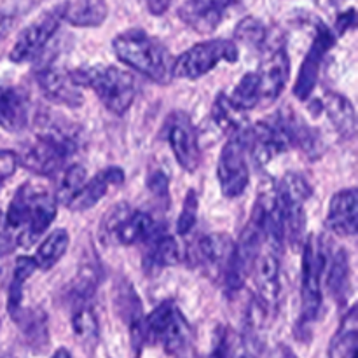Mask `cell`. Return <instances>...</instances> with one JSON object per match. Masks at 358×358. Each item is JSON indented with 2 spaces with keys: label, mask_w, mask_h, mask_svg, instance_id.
<instances>
[{
  "label": "cell",
  "mask_w": 358,
  "mask_h": 358,
  "mask_svg": "<svg viewBox=\"0 0 358 358\" xmlns=\"http://www.w3.org/2000/svg\"><path fill=\"white\" fill-rule=\"evenodd\" d=\"M115 56L124 65L143 73L157 84H168L173 79V58L170 51L143 30H128L119 34L112 42Z\"/></svg>",
  "instance_id": "1"
},
{
  "label": "cell",
  "mask_w": 358,
  "mask_h": 358,
  "mask_svg": "<svg viewBox=\"0 0 358 358\" xmlns=\"http://www.w3.org/2000/svg\"><path fill=\"white\" fill-rule=\"evenodd\" d=\"M70 76L79 87L93 90L101 103L115 115L126 114L135 101V77L114 65L83 66L70 72Z\"/></svg>",
  "instance_id": "2"
},
{
  "label": "cell",
  "mask_w": 358,
  "mask_h": 358,
  "mask_svg": "<svg viewBox=\"0 0 358 358\" xmlns=\"http://www.w3.org/2000/svg\"><path fill=\"white\" fill-rule=\"evenodd\" d=\"M145 345H159L173 358H187L192 331L184 313L171 301H164L145 318Z\"/></svg>",
  "instance_id": "3"
},
{
  "label": "cell",
  "mask_w": 358,
  "mask_h": 358,
  "mask_svg": "<svg viewBox=\"0 0 358 358\" xmlns=\"http://www.w3.org/2000/svg\"><path fill=\"white\" fill-rule=\"evenodd\" d=\"M301 318L299 338L303 339L311 324L318 318L322 308V278L327 268V252L320 238L310 236L304 241L301 264Z\"/></svg>",
  "instance_id": "4"
},
{
  "label": "cell",
  "mask_w": 358,
  "mask_h": 358,
  "mask_svg": "<svg viewBox=\"0 0 358 358\" xmlns=\"http://www.w3.org/2000/svg\"><path fill=\"white\" fill-rule=\"evenodd\" d=\"M275 191L280 217H282L283 236L292 245L303 243L304 229H306L304 205L313 194L310 182L303 175L290 171V173L283 175Z\"/></svg>",
  "instance_id": "5"
},
{
  "label": "cell",
  "mask_w": 358,
  "mask_h": 358,
  "mask_svg": "<svg viewBox=\"0 0 358 358\" xmlns=\"http://www.w3.org/2000/svg\"><path fill=\"white\" fill-rule=\"evenodd\" d=\"M240 58V49L236 42L227 38L199 42L177 59H173V77L178 79H199L212 72L219 63H236Z\"/></svg>",
  "instance_id": "6"
},
{
  "label": "cell",
  "mask_w": 358,
  "mask_h": 358,
  "mask_svg": "<svg viewBox=\"0 0 358 358\" xmlns=\"http://www.w3.org/2000/svg\"><path fill=\"white\" fill-rule=\"evenodd\" d=\"M283 245L262 238V247L252 268L255 282V299L268 308L273 315L276 313L280 299V268H282Z\"/></svg>",
  "instance_id": "7"
},
{
  "label": "cell",
  "mask_w": 358,
  "mask_h": 358,
  "mask_svg": "<svg viewBox=\"0 0 358 358\" xmlns=\"http://www.w3.org/2000/svg\"><path fill=\"white\" fill-rule=\"evenodd\" d=\"M247 140L245 136H229L222 147L219 163H217V178H219L222 194L227 198H238L247 189L250 173L247 164Z\"/></svg>",
  "instance_id": "8"
},
{
  "label": "cell",
  "mask_w": 358,
  "mask_h": 358,
  "mask_svg": "<svg viewBox=\"0 0 358 358\" xmlns=\"http://www.w3.org/2000/svg\"><path fill=\"white\" fill-rule=\"evenodd\" d=\"M62 6L48 10L41 17L28 24L14 42L13 49L9 52V59L13 63H27L37 58L45 45L49 44L55 34L58 31L62 23Z\"/></svg>",
  "instance_id": "9"
},
{
  "label": "cell",
  "mask_w": 358,
  "mask_h": 358,
  "mask_svg": "<svg viewBox=\"0 0 358 358\" xmlns=\"http://www.w3.org/2000/svg\"><path fill=\"white\" fill-rule=\"evenodd\" d=\"M166 140L175 159L189 173H194L201 161L198 133L185 112H173L166 121Z\"/></svg>",
  "instance_id": "10"
},
{
  "label": "cell",
  "mask_w": 358,
  "mask_h": 358,
  "mask_svg": "<svg viewBox=\"0 0 358 358\" xmlns=\"http://www.w3.org/2000/svg\"><path fill=\"white\" fill-rule=\"evenodd\" d=\"M336 42V35L329 27L324 23H318L317 35L313 38L310 51H308L306 58H304L303 65H301L299 76H297L296 86H294V94L299 100H308L313 93L315 86H317L318 73H320V66L324 63L325 55L332 49Z\"/></svg>",
  "instance_id": "11"
},
{
  "label": "cell",
  "mask_w": 358,
  "mask_h": 358,
  "mask_svg": "<svg viewBox=\"0 0 358 358\" xmlns=\"http://www.w3.org/2000/svg\"><path fill=\"white\" fill-rule=\"evenodd\" d=\"M257 80H259V94L261 101L271 103L280 94L283 93L289 80L290 73V58L289 52L283 45H276L266 52L261 66H259Z\"/></svg>",
  "instance_id": "12"
},
{
  "label": "cell",
  "mask_w": 358,
  "mask_h": 358,
  "mask_svg": "<svg viewBox=\"0 0 358 358\" xmlns=\"http://www.w3.org/2000/svg\"><path fill=\"white\" fill-rule=\"evenodd\" d=\"M275 119L282 128L289 147H297L313 161L324 154V140H322L320 133L311 128L296 112L290 108H283L275 115Z\"/></svg>",
  "instance_id": "13"
},
{
  "label": "cell",
  "mask_w": 358,
  "mask_h": 358,
  "mask_svg": "<svg viewBox=\"0 0 358 358\" xmlns=\"http://www.w3.org/2000/svg\"><path fill=\"white\" fill-rule=\"evenodd\" d=\"M247 149H250L252 157L255 159L257 166H266L276 156L289 149V142H287L276 119L271 117L269 121L259 122L254 128H250Z\"/></svg>",
  "instance_id": "14"
},
{
  "label": "cell",
  "mask_w": 358,
  "mask_h": 358,
  "mask_svg": "<svg viewBox=\"0 0 358 358\" xmlns=\"http://www.w3.org/2000/svg\"><path fill=\"white\" fill-rule=\"evenodd\" d=\"M37 84L42 94L52 103L72 108L83 105L84 96L79 86L73 83L72 76L59 66H45V69L38 70Z\"/></svg>",
  "instance_id": "15"
},
{
  "label": "cell",
  "mask_w": 358,
  "mask_h": 358,
  "mask_svg": "<svg viewBox=\"0 0 358 358\" xmlns=\"http://www.w3.org/2000/svg\"><path fill=\"white\" fill-rule=\"evenodd\" d=\"M56 210H58V203L49 192L34 189L27 226H24L23 233L17 236V247L30 248L56 219Z\"/></svg>",
  "instance_id": "16"
},
{
  "label": "cell",
  "mask_w": 358,
  "mask_h": 358,
  "mask_svg": "<svg viewBox=\"0 0 358 358\" xmlns=\"http://www.w3.org/2000/svg\"><path fill=\"white\" fill-rule=\"evenodd\" d=\"M17 156V164L24 168V170L31 171L41 177H48V175L56 173L65 166V161L70 156H66L62 149L49 143L48 140L35 138V142H30L21 154Z\"/></svg>",
  "instance_id": "17"
},
{
  "label": "cell",
  "mask_w": 358,
  "mask_h": 358,
  "mask_svg": "<svg viewBox=\"0 0 358 358\" xmlns=\"http://www.w3.org/2000/svg\"><path fill=\"white\" fill-rule=\"evenodd\" d=\"M238 2L240 0H187L178 14L198 34H210L219 27L226 10Z\"/></svg>",
  "instance_id": "18"
},
{
  "label": "cell",
  "mask_w": 358,
  "mask_h": 358,
  "mask_svg": "<svg viewBox=\"0 0 358 358\" xmlns=\"http://www.w3.org/2000/svg\"><path fill=\"white\" fill-rule=\"evenodd\" d=\"M35 128H37L35 133H37L38 138L48 140L49 143L62 149L66 156H72L79 149V126L59 117L58 114H51V112L44 110L35 119Z\"/></svg>",
  "instance_id": "19"
},
{
  "label": "cell",
  "mask_w": 358,
  "mask_h": 358,
  "mask_svg": "<svg viewBox=\"0 0 358 358\" xmlns=\"http://www.w3.org/2000/svg\"><path fill=\"white\" fill-rule=\"evenodd\" d=\"M329 229L341 238L353 236L358 224V192L355 187L343 189L336 192L329 205L327 220Z\"/></svg>",
  "instance_id": "20"
},
{
  "label": "cell",
  "mask_w": 358,
  "mask_h": 358,
  "mask_svg": "<svg viewBox=\"0 0 358 358\" xmlns=\"http://www.w3.org/2000/svg\"><path fill=\"white\" fill-rule=\"evenodd\" d=\"M122 182H124V171H122V168L110 166L105 168V170H100L91 180H86L84 187L80 189L79 194L73 198V201L70 203L69 208L72 210V212H86V210L98 205V201H100L105 194H108L110 189L122 185Z\"/></svg>",
  "instance_id": "21"
},
{
  "label": "cell",
  "mask_w": 358,
  "mask_h": 358,
  "mask_svg": "<svg viewBox=\"0 0 358 358\" xmlns=\"http://www.w3.org/2000/svg\"><path fill=\"white\" fill-rule=\"evenodd\" d=\"M234 241L227 234H206L198 241V255L203 268L210 273V276L220 278L222 282L224 273L229 266L233 255Z\"/></svg>",
  "instance_id": "22"
},
{
  "label": "cell",
  "mask_w": 358,
  "mask_h": 358,
  "mask_svg": "<svg viewBox=\"0 0 358 358\" xmlns=\"http://www.w3.org/2000/svg\"><path fill=\"white\" fill-rule=\"evenodd\" d=\"M28 98L17 87L0 86V126L6 131H21L28 124Z\"/></svg>",
  "instance_id": "23"
},
{
  "label": "cell",
  "mask_w": 358,
  "mask_h": 358,
  "mask_svg": "<svg viewBox=\"0 0 358 358\" xmlns=\"http://www.w3.org/2000/svg\"><path fill=\"white\" fill-rule=\"evenodd\" d=\"M107 0H66L62 3V20L72 27H100L107 20Z\"/></svg>",
  "instance_id": "24"
},
{
  "label": "cell",
  "mask_w": 358,
  "mask_h": 358,
  "mask_svg": "<svg viewBox=\"0 0 358 358\" xmlns=\"http://www.w3.org/2000/svg\"><path fill=\"white\" fill-rule=\"evenodd\" d=\"M212 119L217 128L226 133L227 136H245V138H248V133H250L248 117L245 115V110L236 107L227 94H217L212 107Z\"/></svg>",
  "instance_id": "25"
},
{
  "label": "cell",
  "mask_w": 358,
  "mask_h": 358,
  "mask_svg": "<svg viewBox=\"0 0 358 358\" xmlns=\"http://www.w3.org/2000/svg\"><path fill=\"white\" fill-rule=\"evenodd\" d=\"M320 108L327 114L329 121L336 128V131L343 138H353L357 131V115L352 101L343 94L327 91L324 100L320 101Z\"/></svg>",
  "instance_id": "26"
},
{
  "label": "cell",
  "mask_w": 358,
  "mask_h": 358,
  "mask_svg": "<svg viewBox=\"0 0 358 358\" xmlns=\"http://www.w3.org/2000/svg\"><path fill=\"white\" fill-rule=\"evenodd\" d=\"M145 264L149 268H168L180 262V247L177 240L166 231L157 227L156 233L145 241Z\"/></svg>",
  "instance_id": "27"
},
{
  "label": "cell",
  "mask_w": 358,
  "mask_h": 358,
  "mask_svg": "<svg viewBox=\"0 0 358 358\" xmlns=\"http://www.w3.org/2000/svg\"><path fill=\"white\" fill-rule=\"evenodd\" d=\"M157 224L149 213L145 212H131L122 219L117 229L114 233V240L121 245H136L145 243L150 236L157 231Z\"/></svg>",
  "instance_id": "28"
},
{
  "label": "cell",
  "mask_w": 358,
  "mask_h": 358,
  "mask_svg": "<svg viewBox=\"0 0 358 358\" xmlns=\"http://www.w3.org/2000/svg\"><path fill=\"white\" fill-rule=\"evenodd\" d=\"M358 338V318L357 308L352 306L346 311L338 332L329 343V358H352L357 352Z\"/></svg>",
  "instance_id": "29"
},
{
  "label": "cell",
  "mask_w": 358,
  "mask_h": 358,
  "mask_svg": "<svg viewBox=\"0 0 358 358\" xmlns=\"http://www.w3.org/2000/svg\"><path fill=\"white\" fill-rule=\"evenodd\" d=\"M327 289L339 306H345L350 294V259L345 248H339L329 264Z\"/></svg>",
  "instance_id": "30"
},
{
  "label": "cell",
  "mask_w": 358,
  "mask_h": 358,
  "mask_svg": "<svg viewBox=\"0 0 358 358\" xmlns=\"http://www.w3.org/2000/svg\"><path fill=\"white\" fill-rule=\"evenodd\" d=\"M35 269H37V266H35L31 257H17L16 264H14L13 280H10L9 287V297H7V310H9V315L13 317V320H16L21 311H23L24 283L30 280Z\"/></svg>",
  "instance_id": "31"
},
{
  "label": "cell",
  "mask_w": 358,
  "mask_h": 358,
  "mask_svg": "<svg viewBox=\"0 0 358 358\" xmlns=\"http://www.w3.org/2000/svg\"><path fill=\"white\" fill-rule=\"evenodd\" d=\"M70 236L65 229H55L44 241L41 243V247L35 252L34 262L37 266V269L41 271H49V269L55 268L58 264L59 259L66 254L69 250Z\"/></svg>",
  "instance_id": "32"
},
{
  "label": "cell",
  "mask_w": 358,
  "mask_h": 358,
  "mask_svg": "<svg viewBox=\"0 0 358 358\" xmlns=\"http://www.w3.org/2000/svg\"><path fill=\"white\" fill-rule=\"evenodd\" d=\"M17 325L27 336V341L35 352H41L49 343L48 318L41 310H23L16 318Z\"/></svg>",
  "instance_id": "33"
},
{
  "label": "cell",
  "mask_w": 358,
  "mask_h": 358,
  "mask_svg": "<svg viewBox=\"0 0 358 358\" xmlns=\"http://www.w3.org/2000/svg\"><path fill=\"white\" fill-rule=\"evenodd\" d=\"M72 329L76 338L87 348H93L100 338L96 315L93 313L90 304H77L72 313Z\"/></svg>",
  "instance_id": "34"
},
{
  "label": "cell",
  "mask_w": 358,
  "mask_h": 358,
  "mask_svg": "<svg viewBox=\"0 0 358 358\" xmlns=\"http://www.w3.org/2000/svg\"><path fill=\"white\" fill-rule=\"evenodd\" d=\"M87 180V171L83 164H72V166L66 168L63 171V177L59 180L58 191H56V203L59 205H65L69 208L70 203L73 201L77 194L80 192V189L84 187Z\"/></svg>",
  "instance_id": "35"
},
{
  "label": "cell",
  "mask_w": 358,
  "mask_h": 358,
  "mask_svg": "<svg viewBox=\"0 0 358 358\" xmlns=\"http://www.w3.org/2000/svg\"><path fill=\"white\" fill-rule=\"evenodd\" d=\"M231 101L241 110H252L261 103V94H259V80L257 73L248 72L240 79V83L234 87L233 94H231Z\"/></svg>",
  "instance_id": "36"
},
{
  "label": "cell",
  "mask_w": 358,
  "mask_h": 358,
  "mask_svg": "<svg viewBox=\"0 0 358 358\" xmlns=\"http://www.w3.org/2000/svg\"><path fill=\"white\" fill-rule=\"evenodd\" d=\"M234 37H236L241 44H247L248 48L261 49L262 45H266V42H268V30H266L262 21H259L257 17L254 16H248L243 17V20L236 24Z\"/></svg>",
  "instance_id": "37"
},
{
  "label": "cell",
  "mask_w": 358,
  "mask_h": 358,
  "mask_svg": "<svg viewBox=\"0 0 358 358\" xmlns=\"http://www.w3.org/2000/svg\"><path fill=\"white\" fill-rule=\"evenodd\" d=\"M198 194L194 189H189L185 194L184 205H182V212L177 220V233L180 236H187L192 229H194L196 222H198Z\"/></svg>",
  "instance_id": "38"
},
{
  "label": "cell",
  "mask_w": 358,
  "mask_h": 358,
  "mask_svg": "<svg viewBox=\"0 0 358 358\" xmlns=\"http://www.w3.org/2000/svg\"><path fill=\"white\" fill-rule=\"evenodd\" d=\"M129 208L126 203H121V205H115L114 208L108 210L107 215L103 217L100 226V236L103 241H112L114 240V233L117 229L119 224L122 222L126 215H128Z\"/></svg>",
  "instance_id": "39"
},
{
  "label": "cell",
  "mask_w": 358,
  "mask_h": 358,
  "mask_svg": "<svg viewBox=\"0 0 358 358\" xmlns=\"http://www.w3.org/2000/svg\"><path fill=\"white\" fill-rule=\"evenodd\" d=\"M208 358H238L234 352V341L231 338V332L222 329L215 339V346H213L212 353Z\"/></svg>",
  "instance_id": "40"
},
{
  "label": "cell",
  "mask_w": 358,
  "mask_h": 358,
  "mask_svg": "<svg viewBox=\"0 0 358 358\" xmlns=\"http://www.w3.org/2000/svg\"><path fill=\"white\" fill-rule=\"evenodd\" d=\"M168 184H170L168 175L161 170L152 171V173L149 175V178H147V187L150 189L152 194H156L157 198L161 199H168Z\"/></svg>",
  "instance_id": "41"
},
{
  "label": "cell",
  "mask_w": 358,
  "mask_h": 358,
  "mask_svg": "<svg viewBox=\"0 0 358 358\" xmlns=\"http://www.w3.org/2000/svg\"><path fill=\"white\" fill-rule=\"evenodd\" d=\"M17 168V156L13 150H0V184L13 177Z\"/></svg>",
  "instance_id": "42"
},
{
  "label": "cell",
  "mask_w": 358,
  "mask_h": 358,
  "mask_svg": "<svg viewBox=\"0 0 358 358\" xmlns=\"http://www.w3.org/2000/svg\"><path fill=\"white\" fill-rule=\"evenodd\" d=\"M355 16H357L355 9H348L343 14H339L338 20H336V31H338V34H345V31H348L350 28L355 24Z\"/></svg>",
  "instance_id": "43"
},
{
  "label": "cell",
  "mask_w": 358,
  "mask_h": 358,
  "mask_svg": "<svg viewBox=\"0 0 358 358\" xmlns=\"http://www.w3.org/2000/svg\"><path fill=\"white\" fill-rule=\"evenodd\" d=\"M14 16L13 14L6 13V10H0V41L9 34V30L13 28Z\"/></svg>",
  "instance_id": "44"
},
{
  "label": "cell",
  "mask_w": 358,
  "mask_h": 358,
  "mask_svg": "<svg viewBox=\"0 0 358 358\" xmlns=\"http://www.w3.org/2000/svg\"><path fill=\"white\" fill-rule=\"evenodd\" d=\"M170 6V0H149V9L154 14H163Z\"/></svg>",
  "instance_id": "45"
},
{
  "label": "cell",
  "mask_w": 358,
  "mask_h": 358,
  "mask_svg": "<svg viewBox=\"0 0 358 358\" xmlns=\"http://www.w3.org/2000/svg\"><path fill=\"white\" fill-rule=\"evenodd\" d=\"M51 358H72V355H70L69 350L59 348V350H56L55 353H52V357H51Z\"/></svg>",
  "instance_id": "46"
},
{
  "label": "cell",
  "mask_w": 358,
  "mask_h": 358,
  "mask_svg": "<svg viewBox=\"0 0 358 358\" xmlns=\"http://www.w3.org/2000/svg\"><path fill=\"white\" fill-rule=\"evenodd\" d=\"M0 222H2V212H0Z\"/></svg>",
  "instance_id": "47"
},
{
  "label": "cell",
  "mask_w": 358,
  "mask_h": 358,
  "mask_svg": "<svg viewBox=\"0 0 358 358\" xmlns=\"http://www.w3.org/2000/svg\"><path fill=\"white\" fill-rule=\"evenodd\" d=\"M352 358H357V355H353V357H352Z\"/></svg>",
  "instance_id": "48"
},
{
  "label": "cell",
  "mask_w": 358,
  "mask_h": 358,
  "mask_svg": "<svg viewBox=\"0 0 358 358\" xmlns=\"http://www.w3.org/2000/svg\"><path fill=\"white\" fill-rule=\"evenodd\" d=\"M0 358H6V357H0Z\"/></svg>",
  "instance_id": "49"
}]
</instances>
